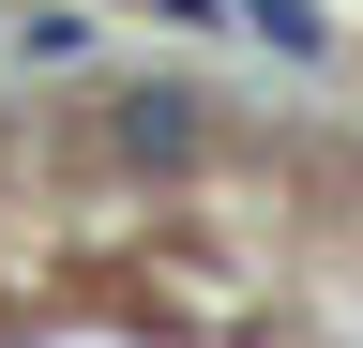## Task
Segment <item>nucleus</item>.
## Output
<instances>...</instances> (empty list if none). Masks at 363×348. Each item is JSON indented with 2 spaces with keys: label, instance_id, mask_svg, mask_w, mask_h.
<instances>
[{
  "label": "nucleus",
  "instance_id": "nucleus-1",
  "mask_svg": "<svg viewBox=\"0 0 363 348\" xmlns=\"http://www.w3.org/2000/svg\"><path fill=\"white\" fill-rule=\"evenodd\" d=\"M121 152L136 167H182V152H197V106H182V91H121Z\"/></svg>",
  "mask_w": 363,
  "mask_h": 348
},
{
  "label": "nucleus",
  "instance_id": "nucleus-2",
  "mask_svg": "<svg viewBox=\"0 0 363 348\" xmlns=\"http://www.w3.org/2000/svg\"><path fill=\"white\" fill-rule=\"evenodd\" d=\"M227 16H242L272 61H333V16H318V0H227Z\"/></svg>",
  "mask_w": 363,
  "mask_h": 348
},
{
  "label": "nucleus",
  "instance_id": "nucleus-3",
  "mask_svg": "<svg viewBox=\"0 0 363 348\" xmlns=\"http://www.w3.org/2000/svg\"><path fill=\"white\" fill-rule=\"evenodd\" d=\"M152 16H212V0H152Z\"/></svg>",
  "mask_w": 363,
  "mask_h": 348
}]
</instances>
